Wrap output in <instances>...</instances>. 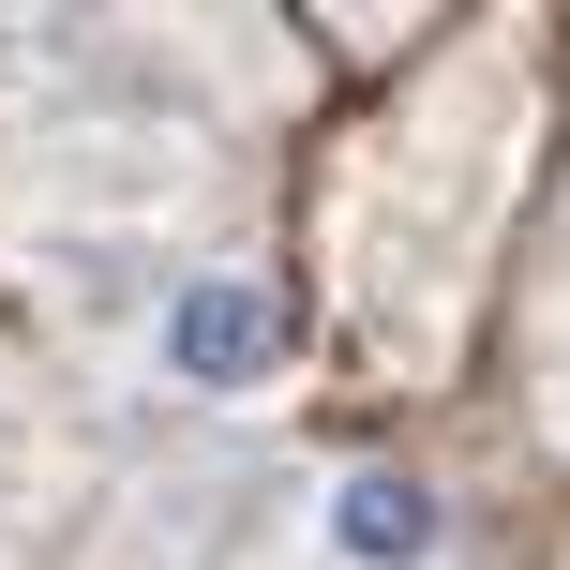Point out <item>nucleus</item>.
<instances>
[{"label":"nucleus","mask_w":570,"mask_h":570,"mask_svg":"<svg viewBox=\"0 0 570 570\" xmlns=\"http://www.w3.org/2000/svg\"><path fill=\"white\" fill-rule=\"evenodd\" d=\"M120 361H136V391L240 421V405H285V375H301V301H285L240 240H196V256H150L136 271Z\"/></svg>","instance_id":"f257e3e1"},{"label":"nucleus","mask_w":570,"mask_h":570,"mask_svg":"<svg viewBox=\"0 0 570 570\" xmlns=\"http://www.w3.org/2000/svg\"><path fill=\"white\" fill-rule=\"evenodd\" d=\"M301 541L315 570H451V495L421 465H331L301 495Z\"/></svg>","instance_id":"f03ea898"}]
</instances>
